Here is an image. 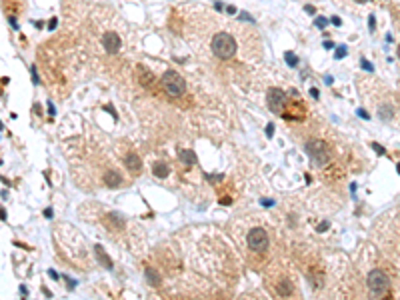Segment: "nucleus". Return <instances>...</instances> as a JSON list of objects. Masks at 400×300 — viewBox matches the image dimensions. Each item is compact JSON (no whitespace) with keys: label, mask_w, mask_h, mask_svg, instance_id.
I'll use <instances>...</instances> for the list:
<instances>
[{"label":"nucleus","mask_w":400,"mask_h":300,"mask_svg":"<svg viewBox=\"0 0 400 300\" xmlns=\"http://www.w3.org/2000/svg\"><path fill=\"white\" fill-rule=\"evenodd\" d=\"M212 52L216 58H222V60H228L234 56L236 52V42L234 38L226 32H218L216 36L212 38Z\"/></svg>","instance_id":"f257e3e1"},{"label":"nucleus","mask_w":400,"mask_h":300,"mask_svg":"<svg viewBox=\"0 0 400 300\" xmlns=\"http://www.w3.org/2000/svg\"><path fill=\"white\" fill-rule=\"evenodd\" d=\"M162 86H164V90L170 94V96H180V94H184L186 84H184V78L178 72L166 70V72L162 74Z\"/></svg>","instance_id":"f03ea898"},{"label":"nucleus","mask_w":400,"mask_h":300,"mask_svg":"<svg viewBox=\"0 0 400 300\" xmlns=\"http://www.w3.org/2000/svg\"><path fill=\"white\" fill-rule=\"evenodd\" d=\"M306 152H308V156H310V160L314 164L322 166V164L328 162V148H326V144L322 140L306 142Z\"/></svg>","instance_id":"7ed1b4c3"},{"label":"nucleus","mask_w":400,"mask_h":300,"mask_svg":"<svg viewBox=\"0 0 400 300\" xmlns=\"http://www.w3.org/2000/svg\"><path fill=\"white\" fill-rule=\"evenodd\" d=\"M368 288L370 292L376 294V296H380V294H384L388 290V276L382 272V270H372V272L368 274Z\"/></svg>","instance_id":"20e7f679"},{"label":"nucleus","mask_w":400,"mask_h":300,"mask_svg":"<svg viewBox=\"0 0 400 300\" xmlns=\"http://www.w3.org/2000/svg\"><path fill=\"white\" fill-rule=\"evenodd\" d=\"M248 246L256 252H262L268 248V234L262 228H252L248 232Z\"/></svg>","instance_id":"39448f33"},{"label":"nucleus","mask_w":400,"mask_h":300,"mask_svg":"<svg viewBox=\"0 0 400 300\" xmlns=\"http://www.w3.org/2000/svg\"><path fill=\"white\" fill-rule=\"evenodd\" d=\"M266 102H268L270 112L280 114V112H282L284 102H286V94H284L282 90H278V88H270L268 94H266Z\"/></svg>","instance_id":"423d86ee"},{"label":"nucleus","mask_w":400,"mask_h":300,"mask_svg":"<svg viewBox=\"0 0 400 300\" xmlns=\"http://www.w3.org/2000/svg\"><path fill=\"white\" fill-rule=\"evenodd\" d=\"M102 44H104V50H106L108 54H116V52L120 50V36H118L116 32H106V34L102 36Z\"/></svg>","instance_id":"0eeeda50"},{"label":"nucleus","mask_w":400,"mask_h":300,"mask_svg":"<svg viewBox=\"0 0 400 300\" xmlns=\"http://www.w3.org/2000/svg\"><path fill=\"white\" fill-rule=\"evenodd\" d=\"M104 182H106V186H110V188H118L122 184V178H120V174H116L114 170H108V172L104 174Z\"/></svg>","instance_id":"6e6552de"},{"label":"nucleus","mask_w":400,"mask_h":300,"mask_svg":"<svg viewBox=\"0 0 400 300\" xmlns=\"http://www.w3.org/2000/svg\"><path fill=\"white\" fill-rule=\"evenodd\" d=\"M126 166H128V170H132V172H138V170H140V166H142L140 158H138V154L130 152V154L126 156Z\"/></svg>","instance_id":"1a4fd4ad"},{"label":"nucleus","mask_w":400,"mask_h":300,"mask_svg":"<svg viewBox=\"0 0 400 300\" xmlns=\"http://www.w3.org/2000/svg\"><path fill=\"white\" fill-rule=\"evenodd\" d=\"M168 172H170V168H168V164H166V162H156L154 166H152V174L158 176V178H166Z\"/></svg>","instance_id":"9d476101"},{"label":"nucleus","mask_w":400,"mask_h":300,"mask_svg":"<svg viewBox=\"0 0 400 300\" xmlns=\"http://www.w3.org/2000/svg\"><path fill=\"white\" fill-rule=\"evenodd\" d=\"M180 160L184 164H196V154L192 150H182L180 152Z\"/></svg>","instance_id":"9b49d317"},{"label":"nucleus","mask_w":400,"mask_h":300,"mask_svg":"<svg viewBox=\"0 0 400 300\" xmlns=\"http://www.w3.org/2000/svg\"><path fill=\"white\" fill-rule=\"evenodd\" d=\"M94 252H96V256H98V260H100V262H102V264L106 266L108 270H110V268H112V260L108 258V256L104 254V252H102V248H100V246H96V248H94Z\"/></svg>","instance_id":"f8f14e48"},{"label":"nucleus","mask_w":400,"mask_h":300,"mask_svg":"<svg viewBox=\"0 0 400 300\" xmlns=\"http://www.w3.org/2000/svg\"><path fill=\"white\" fill-rule=\"evenodd\" d=\"M146 280H148L152 286H158V284H160L158 272H156V270H152V268H146Z\"/></svg>","instance_id":"ddd939ff"},{"label":"nucleus","mask_w":400,"mask_h":300,"mask_svg":"<svg viewBox=\"0 0 400 300\" xmlns=\"http://www.w3.org/2000/svg\"><path fill=\"white\" fill-rule=\"evenodd\" d=\"M328 22H330V20H328L326 16H318L316 20H314V26H316V28H320V30H324V28L328 26Z\"/></svg>","instance_id":"4468645a"},{"label":"nucleus","mask_w":400,"mask_h":300,"mask_svg":"<svg viewBox=\"0 0 400 300\" xmlns=\"http://www.w3.org/2000/svg\"><path fill=\"white\" fill-rule=\"evenodd\" d=\"M284 58H286V64L292 66V68L298 64V58H296V54H294V52H286V54H284Z\"/></svg>","instance_id":"2eb2a0df"},{"label":"nucleus","mask_w":400,"mask_h":300,"mask_svg":"<svg viewBox=\"0 0 400 300\" xmlns=\"http://www.w3.org/2000/svg\"><path fill=\"white\" fill-rule=\"evenodd\" d=\"M348 54V48H346V46H338L336 48V54H334V58L336 60H340V58H344V56Z\"/></svg>","instance_id":"dca6fc26"},{"label":"nucleus","mask_w":400,"mask_h":300,"mask_svg":"<svg viewBox=\"0 0 400 300\" xmlns=\"http://www.w3.org/2000/svg\"><path fill=\"white\" fill-rule=\"evenodd\" d=\"M278 292H280V294H284V296H286V294H290V284L286 282V280H284V282L278 286Z\"/></svg>","instance_id":"f3484780"},{"label":"nucleus","mask_w":400,"mask_h":300,"mask_svg":"<svg viewBox=\"0 0 400 300\" xmlns=\"http://www.w3.org/2000/svg\"><path fill=\"white\" fill-rule=\"evenodd\" d=\"M360 66L366 70V72H374V66L368 62V60H364V58H360Z\"/></svg>","instance_id":"a211bd4d"},{"label":"nucleus","mask_w":400,"mask_h":300,"mask_svg":"<svg viewBox=\"0 0 400 300\" xmlns=\"http://www.w3.org/2000/svg\"><path fill=\"white\" fill-rule=\"evenodd\" d=\"M374 28H376V16H374V14H370V16H368V30L374 32Z\"/></svg>","instance_id":"6ab92c4d"},{"label":"nucleus","mask_w":400,"mask_h":300,"mask_svg":"<svg viewBox=\"0 0 400 300\" xmlns=\"http://www.w3.org/2000/svg\"><path fill=\"white\" fill-rule=\"evenodd\" d=\"M380 116H382L384 120H386V118L390 116V114H388V106H382V108H380Z\"/></svg>","instance_id":"aec40b11"},{"label":"nucleus","mask_w":400,"mask_h":300,"mask_svg":"<svg viewBox=\"0 0 400 300\" xmlns=\"http://www.w3.org/2000/svg\"><path fill=\"white\" fill-rule=\"evenodd\" d=\"M272 134H274V124H268V126H266V136L272 138Z\"/></svg>","instance_id":"412c9836"},{"label":"nucleus","mask_w":400,"mask_h":300,"mask_svg":"<svg viewBox=\"0 0 400 300\" xmlns=\"http://www.w3.org/2000/svg\"><path fill=\"white\" fill-rule=\"evenodd\" d=\"M372 148H374L376 152H378V154H386V150H384V148H382V146H380V144H376V142L372 144Z\"/></svg>","instance_id":"4be33fe9"},{"label":"nucleus","mask_w":400,"mask_h":300,"mask_svg":"<svg viewBox=\"0 0 400 300\" xmlns=\"http://www.w3.org/2000/svg\"><path fill=\"white\" fill-rule=\"evenodd\" d=\"M328 226H330V224H328V222H320L316 230H318V232H324V230H328Z\"/></svg>","instance_id":"5701e85b"},{"label":"nucleus","mask_w":400,"mask_h":300,"mask_svg":"<svg viewBox=\"0 0 400 300\" xmlns=\"http://www.w3.org/2000/svg\"><path fill=\"white\" fill-rule=\"evenodd\" d=\"M330 22H332L334 26H340V24H342V20H340L338 16H332V18H330Z\"/></svg>","instance_id":"b1692460"},{"label":"nucleus","mask_w":400,"mask_h":300,"mask_svg":"<svg viewBox=\"0 0 400 300\" xmlns=\"http://www.w3.org/2000/svg\"><path fill=\"white\" fill-rule=\"evenodd\" d=\"M30 72H32V82H34V84H38V76H36V68H34V66L30 68Z\"/></svg>","instance_id":"393cba45"},{"label":"nucleus","mask_w":400,"mask_h":300,"mask_svg":"<svg viewBox=\"0 0 400 300\" xmlns=\"http://www.w3.org/2000/svg\"><path fill=\"white\" fill-rule=\"evenodd\" d=\"M56 26H58V20H56V18H52V20H50V24H48V28H50V30H54Z\"/></svg>","instance_id":"a878e982"},{"label":"nucleus","mask_w":400,"mask_h":300,"mask_svg":"<svg viewBox=\"0 0 400 300\" xmlns=\"http://www.w3.org/2000/svg\"><path fill=\"white\" fill-rule=\"evenodd\" d=\"M262 206H274V200H270V198L262 200Z\"/></svg>","instance_id":"bb28decb"},{"label":"nucleus","mask_w":400,"mask_h":300,"mask_svg":"<svg viewBox=\"0 0 400 300\" xmlns=\"http://www.w3.org/2000/svg\"><path fill=\"white\" fill-rule=\"evenodd\" d=\"M324 48H326V50H332V48H334V42L326 40V42H324Z\"/></svg>","instance_id":"cd10ccee"},{"label":"nucleus","mask_w":400,"mask_h":300,"mask_svg":"<svg viewBox=\"0 0 400 300\" xmlns=\"http://www.w3.org/2000/svg\"><path fill=\"white\" fill-rule=\"evenodd\" d=\"M358 116H362V118H366V120H368V118H370V114L366 112V110H358Z\"/></svg>","instance_id":"c85d7f7f"},{"label":"nucleus","mask_w":400,"mask_h":300,"mask_svg":"<svg viewBox=\"0 0 400 300\" xmlns=\"http://www.w3.org/2000/svg\"><path fill=\"white\" fill-rule=\"evenodd\" d=\"M310 96L312 98H318V88H310Z\"/></svg>","instance_id":"c756f323"},{"label":"nucleus","mask_w":400,"mask_h":300,"mask_svg":"<svg viewBox=\"0 0 400 300\" xmlns=\"http://www.w3.org/2000/svg\"><path fill=\"white\" fill-rule=\"evenodd\" d=\"M304 10H306L308 14H314V12H316V10H314V6H304Z\"/></svg>","instance_id":"7c9ffc66"},{"label":"nucleus","mask_w":400,"mask_h":300,"mask_svg":"<svg viewBox=\"0 0 400 300\" xmlns=\"http://www.w3.org/2000/svg\"><path fill=\"white\" fill-rule=\"evenodd\" d=\"M104 108H106V110H108V112H110V114H112V116H114V118H116V112H114V108H112V106H104Z\"/></svg>","instance_id":"2f4dec72"},{"label":"nucleus","mask_w":400,"mask_h":300,"mask_svg":"<svg viewBox=\"0 0 400 300\" xmlns=\"http://www.w3.org/2000/svg\"><path fill=\"white\" fill-rule=\"evenodd\" d=\"M44 216H46V218L52 216V208H46V210H44Z\"/></svg>","instance_id":"473e14b6"},{"label":"nucleus","mask_w":400,"mask_h":300,"mask_svg":"<svg viewBox=\"0 0 400 300\" xmlns=\"http://www.w3.org/2000/svg\"><path fill=\"white\" fill-rule=\"evenodd\" d=\"M240 18H242V20H248V22H252V18L248 16V14H240Z\"/></svg>","instance_id":"72a5a7b5"},{"label":"nucleus","mask_w":400,"mask_h":300,"mask_svg":"<svg viewBox=\"0 0 400 300\" xmlns=\"http://www.w3.org/2000/svg\"><path fill=\"white\" fill-rule=\"evenodd\" d=\"M226 12H228V14H234V12H236V8H234V6H228V8H226Z\"/></svg>","instance_id":"f704fd0d"},{"label":"nucleus","mask_w":400,"mask_h":300,"mask_svg":"<svg viewBox=\"0 0 400 300\" xmlns=\"http://www.w3.org/2000/svg\"><path fill=\"white\" fill-rule=\"evenodd\" d=\"M354 2H360V4H364V2H368V0H354Z\"/></svg>","instance_id":"c9c22d12"},{"label":"nucleus","mask_w":400,"mask_h":300,"mask_svg":"<svg viewBox=\"0 0 400 300\" xmlns=\"http://www.w3.org/2000/svg\"><path fill=\"white\" fill-rule=\"evenodd\" d=\"M396 168H398V174H400V162H398V166H396Z\"/></svg>","instance_id":"e433bc0d"},{"label":"nucleus","mask_w":400,"mask_h":300,"mask_svg":"<svg viewBox=\"0 0 400 300\" xmlns=\"http://www.w3.org/2000/svg\"><path fill=\"white\" fill-rule=\"evenodd\" d=\"M398 58H400V44H398Z\"/></svg>","instance_id":"4c0bfd02"}]
</instances>
